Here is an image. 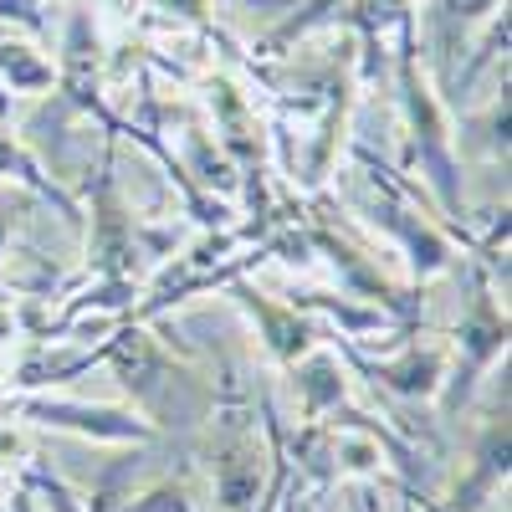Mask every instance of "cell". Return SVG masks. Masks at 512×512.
Returning <instances> with one entry per match:
<instances>
[{
  "label": "cell",
  "mask_w": 512,
  "mask_h": 512,
  "mask_svg": "<svg viewBox=\"0 0 512 512\" xmlns=\"http://www.w3.org/2000/svg\"><path fill=\"white\" fill-rule=\"evenodd\" d=\"M251 308H256V318H262V338H267V349L282 359V364H297V354H308V344H313V328L297 318V313H277V308H267L262 297H251Z\"/></svg>",
  "instance_id": "9"
},
{
  "label": "cell",
  "mask_w": 512,
  "mask_h": 512,
  "mask_svg": "<svg viewBox=\"0 0 512 512\" xmlns=\"http://www.w3.org/2000/svg\"><path fill=\"white\" fill-rule=\"evenodd\" d=\"M108 359H113V369H118V379L128 384V390H134L149 410H159V400L169 390V359L149 344V338L144 333H118Z\"/></svg>",
  "instance_id": "4"
},
{
  "label": "cell",
  "mask_w": 512,
  "mask_h": 512,
  "mask_svg": "<svg viewBox=\"0 0 512 512\" xmlns=\"http://www.w3.org/2000/svg\"><path fill=\"white\" fill-rule=\"evenodd\" d=\"M507 0H431V16H425V36L441 57L461 52L466 36H472L482 21H492Z\"/></svg>",
  "instance_id": "5"
},
{
  "label": "cell",
  "mask_w": 512,
  "mask_h": 512,
  "mask_svg": "<svg viewBox=\"0 0 512 512\" xmlns=\"http://www.w3.org/2000/svg\"><path fill=\"white\" fill-rule=\"evenodd\" d=\"M400 103H405V118H410V144H415V159H420V175L436 185L446 210H461L456 149H451V134H446V113L431 93V82H425V62H420V47H415V21L410 16L400 21Z\"/></svg>",
  "instance_id": "1"
},
{
  "label": "cell",
  "mask_w": 512,
  "mask_h": 512,
  "mask_svg": "<svg viewBox=\"0 0 512 512\" xmlns=\"http://www.w3.org/2000/svg\"><path fill=\"white\" fill-rule=\"evenodd\" d=\"M374 379H384L390 390L400 395H436L441 390V374H446V354L441 349H405L400 359H384V364H369Z\"/></svg>",
  "instance_id": "7"
},
{
  "label": "cell",
  "mask_w": 512,
  "mask_h": 512,
  "mask_svg": "<svg viewBox=\"0 0 512 512\" xmlns=\"http://www.w3.org/2000/svg\"><path fill=\"white\" fill-rule=\"evenodd\" d=\"M267 482V456L256 446V436H231L216 451V502L221 512H246Z\"/></svg>",
  "instance_id": "3"
},
{
  "label": "cell",
  "mask_w": 512,
  "mask_h": 512,
  "mask_svg": "<svg viewBox=\"0 0 512 512\" xmlns=\"http://www.w3.org/2000/svg\"><path fill=\"white\" fill-rule=\"evenodd\" d=\"M52 82H57V67L41 57L31 41L0 31V88L31 98V93H52Z\"/></svg>",
  "instance_id": "6"
},
{
  "label": "cell",
  "mask_w": 512,
  "mask_h": 512,
  "mask_svg": "<svg viewBox=\"0 0 512 512\" xmlns=\"http://www.w3.org/2000/svg\"><path fill=\"white\" fill-rule=\"evenodd\" d=\"M297 395H303L308 415H323L344 400V369H338L333 354H303L297 364Z\"/></svg>",
  "instance_id": "8"
},
{
  "label": "cell",
  "mask_w": 512,
  "mask_h": 512,
  "mask_svg": "<svg viewBox=\"0 0 512 512\" xmlns=\"http://www.w3.org/2000/svg\"><path fill=\"white\" fill-rule=\"evenodd\" d=\"M277 512H297V497H292V482H287V492H282V502H277Z\"/></svg>",
  "instance_id": "10"
},
{
  "label": "cell",
  "mask_w": 512,
  "mask_h": 512,
  "mask_svg": "<svg viewBox=\"0 0 512 512\" xmlns=\"http://www.w3.org/2000/svg\"><path fill=\"white\" fill-rule=\"evenodd\" d=\"M349 512H369V507H364V502H349Z\"/></svg>",
  "instance_id": "11"
},
{
  "label": "cell",
  "mask_w": 512,
  "mask_h": 512,
  "mask_svg": "<svg viewBox=\"0 0 512 512\" xmlns=\"http://www.w3.org/2000/svg\"><path fill=\"white\" fill-rule=\"evenodd\" d=\"M26 415H36L41 425L57 431H77L93 441H144L149 425L134 410H113V405H82V400H31Z\"/></svg>",
  "instance_id": "2"
}]
</instances>
